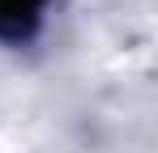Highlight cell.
Listing matches in <instances>:
<instances>
[{
	"label": "cell",
	"instance_id": "1",
	"mask_svg": "<svg viewBox=\"0 0 158 153\" xmlns=\"http://www.w3.org/2000/svg\"><path fill=\"white\" fill-rule=\"evenodd\" d=\"M47 0H0V43H26L43 26Z\"/></svg>",
	"mask_w": 158,
	"mask_h": 153
}]
</instances>
